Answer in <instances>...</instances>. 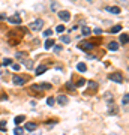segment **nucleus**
<instances>
[{
    "label": "nucleus",
    "instance_id": "f257e3e1",
    "mask_svg": "<svg viewBox=\"0 0 129 135\" xmlns=\"http://www.w3.org/2000/svg\"><path fill=\"white\" fill-rule=\"evenodd\" d=\"M42 26H44V21L41 20V18H38V20H35L33 23H30V24H29V29H30L32 32H36V30L42 29Z\"/></svg>",
    "mask_w": 129,
    "mask_h": 135
},
{
    "label": "nucleus",
    "instance_id": "f03ea898",
    "mask_svg": "<svg viewBox=\"0 0 129 135\" xmlns=\"http://www.w3.org/2000/svg\"><path fill=\"white\" fill-rule=\"evenodd\" d=\"M108 78H110L111 81H114V83H117V84H122V83H123V80H125V78H123V75H122L120 72L110 74V75H108Z\"/></svg>",
    "mask_w": 129,
    "mask_h": 135
},
{
    "label": "nucleus",
    "instance_id": "7ed1b4c3",
    "mask_svg": "<svg viewBox=\"0 0 129 135\" xmlns=\"http://www.w3.org/2000/svg\"><path fill=\"white\" fill-rule=\"evenodd\" d=\"M27 78H29V77H24V75H15V77L12 78V83H14L15 86H23L27 81Z\"/></svg>",
    "mask_w": 129,
    "mask_h": 135
},
{
    "label": "nucleus",
    "instance_id": "20e7f679",
    "mask_svg": "<svg viewBox=\"0 0 129 135\" xmlns=\"http://www.w3.org/2000/svg\"><path fill=\"white\" fill-rule=\"evenodd\" d=\"M57 15H59V18H60L63 23H68L69 20H71V14H69L68 11H60Z\"/></svg>",
    "mask_w": 129,
    "mask_h": 135
},
{
    "label": "nucleus",
    "instance_id": "39448f33",
    "mask_svg": "<svg viewBox=\"0 0 129 135\" xmlns=\"http://www.w3.org/2000/svg\"><path fill=\"white\" fill-rule=\"evenodd\" d=\"M56 101H57V104H59V105H66V104H68V98H66L65 95H59Z\"/></svg>",
    "mask_w": 129,
    "mask_h": 135
},
{
    "label": "nucleus",
    "instance_id": "423d86ee",
    "mask_svg": "<svg viewBox=\"0 0 129 135\" xmlns=\"http://www.w3.org/2000/svg\"><path fill=\"white\" fill-rule=\"evenodd\" d=\"M8 21L11 23V24H21V18L18 17V15H12V17H9Z\"/></svg>",
    "mask_w": 129,
    "mask_h": 135
},
{
    "label": "nucleus",
    "instance_id": "0eeeda50",
    "mask_svg": "<svg viewBox=\"0 0 129 135\" xmlns=\"http://www.w3.org/2000/svg\"><path fill=\"white\" fill-rule=\"evenodd\" d=\"M78 47H80L81 50H84V51H89V50H92V48H93V44H90V42H81Z\"/></svg>",
    "mask_w": 129,
    "mask_h": 135
},
{
    "label": "nucleus",
    "instance_id": "6e6552de",
    "mask_svg": "<svg viewBox=\"0 0 129 135\" xmlns=\"http://www.w3.org/2000/svg\"><path fill=\"white\" fill-rule=\"evenodd\" d=\"M36 128H38V125L35 123V122H29L26 126H24V129L26 131H30V132H33V131H36Z\"/></svg>",
    "mask_w": 129,
    "mask_h": 135
},
{
    "label": "nucleus",
    "instance_id": "1a4fd4ad",
    "mask_svg": "<svg viewBox=\"0 0 129 135\" xmlns=\"http://www.w3.org/2000/svg\"><path fill=\"white\" fill-rule=\"evenodd\" d=\"M107 11L108 12H111V14H120L122 11H120V8H117V6H107Z\"/></svg>",
    "mask_w": 129,
    "mask_h": 135
},
{
    "label": "nucleus",
    "instance_id": "9d476101",
    "mask_svg": "<svg viewBox=\"0 0 129 135\" xmlns=\"http://www.w3.org/2000/svg\"><path fill=\"white\" fill-rule=\"evenodd\" d=\"M45 71H47V66H45V65H41V66H38V68L35 69L36 75H42V74H44Z\"/></svg>",
    "mask_w": 129,
    "mask_h": 135
},
{
    "label": "nucleus",
    "instance_id": "9b49d317",
    "mask_svg": "<svg viewBox=\"0 0 129 135\" xmlns=\"http://www.w3.org/2000/svg\"><path fill=\"white\" fill-rule=\"evenodd\" d=\"M108 50H110V51H117V50H119V44H117V42H110V44H108Z\"/></svg>",
    "mask_w": 129,
    "mask_h": 135
},
{
    "label": "nucleus",
    "instance_id": "f8f14e48",
    "mask_svg": "<svg viewBox=\"0 0 129 135\" xmlns=\"http://www.w3.org/2000/svg\"><path fill=\"white\" fill-rule=\"evenodd\" d=\"M44 47H45V50H50L51 47H54V41H53V38H51V39H47Z\"/></svg>",
    "mask_w": 129,
    "mask_h": 135
},
{
    "label": "nucleus",
    "instance_id": "ddd939ff",
    "mask_svg": "<svg viewBox=\"0 0 129 135\" xmlns=\"http://www.w3.org/2000/svg\"><path fill=\"white\" fill-rule=\"evenodd\" d=\"M14 135H24V129L20 128V126H15L14 128Z\"/></svg>",
    "mask_w": 129,
    "mask_h": 135
},
{
    "label": "nucleus",
    "instance_id": "4468645a",
    "mask_svg": "<svg viewBox=\"0 0 129 135\" xmlns=\"http://www.w3.org/2000/svg\"><path fill=\"white\" fill-rule=\"evenodd\" d=\"M24 120H26V117L24 116H17L15 119H14V123H15V125H20V123H23Z\"/></svg>",
    "mask_w": 129,
    "mask_h": 135
},
{
    "label": "nucleus",
    "instance_id": "2eb2a0df",
    "mask_svg": "<svg viewBox=\"0 0 129 135\" xmlns=\"http://www.w3.org/2000/svg\"><path fill=\"white\" fill-rule=\"evenodd\" d=\"M77 69H78L80 72H86V71H87V66H86L83 62H80V63L77 65Z\"/></svg>",
    "mask_w": 129,
    "mask_h": 135
},
{
    "label": "nucleus",
    "instance_id": "dca6fc26",
    "mask_svg": "<svg viewBox=\"0 0 129 135\" xmlns=\"http://www.w3.org/2000/svg\"><path fill=\"white\" fill-rule=\"evenodd\" d=\"M122 29H123V27H122L120 24H117V26H114L113 29H110V33H119Z\"/></svg>",
    "mask_w": 129,
    "mask_h": 135
},
{
    "label": "nucleus",
    "instance_id": "f3484780",
    "mask_svg": "<svg viewBox=\"0 0 129 135\" xmlns=\"http://www.w3.org/2000/svg\"><path fill=\"white\" fill-rule=\"evenodd\" d=\"M60 41H62V42H63V44H71V38H69V36H65V35H62Z\"/></svg>",
    "mask_w": 129,
    "mask_h": 135
},
{
    "label": "nucleus",
    "instance_id": "a211bd4d",
    "mask_svg": "<svg viewBox=\"0 0 129 135\" xmlns=\"http://www.w3.org/2000/svg\"><path fill=\"white\" fill-rule=\"evenodd\" d=\"M39 87L42 90H50L51 89V84H48V83H42V84H39Z\"/></svg>",
    "mask_w": 129,
    "mask_h": 135
},
{
    "label": "nucleus",
    "instance_id": "6ab92c4d",
    "mask_svg": "<svg viewBox=\"0 0 129 135\" xmlns=\"http://www.w3.org/2000/svg\"><path fill=\"white\" fill-rule=\"evenodd\" d=\"M119 41H120L122 44H126V42H128V35H126V33L120 35V39H119Z\"/></svg>",
    "mask_w": 129,
    "mask_h": 135
},
{
    "label": "nucleus",
    "instance_id": "aec40b11",
    "mask_svg": "<svg viewBox=\"0 0 129 135\" xmlns=\"http://www.w3.org/2000/svg\"><path fill=\"white\" fill-rule=\"evenodd\" d=\"M65 29H66V27L63 26V24H59V26L56 27V32H57V33H63V32H65Z\"/></svg>",
    "mask_w": 129,
    "mask_h": 135
},
{
    "label": "nucleus",
    "instance_id": "412c9836",
    "mask_svg": "<svg viewBox=\"0 0 129 135\" xmlns=\"http://www.w3.org/2000/svg\"><path fill=\"white\" fill-rule=\"evenodd\" d=\"M128 101H129V95L128 93H125V96H123V99H122V104H123V105H128Z\"/></svg>",
    "mask_w": 129,
    "mask_h": 135
},
{
    "label": "nucleus",
    "instance_id": "4be33fe9",
    "mask_svg": "<svg viewBox=\"0 0 129 135\" xmlns=\"http://www.w3.org/2000/svg\"><path fill=\"white\" fill-rule=\"evenodd\" d=\"M90 33H92V30H90V29H89V27H86V26H84V27H83V35H90Z\"/></svg>",
    "mask_w": 129,
    "mask_h": 135
},
{
    "label": "nucleus",
    "instance_id": "5701e85b",
    "mask_svg": "<svg viewBox=\"0 0 129 135\" xmlns=\"http://www.w3.org/2000/svg\"><path fill=\"white\" fill-rule=\"evenodd\" d=\"M47 104H48L50 107H53V105L56 104V99H54V98H48V99H47Z\"/></svg>",
    "mask_w": 129,
    "mask_h": 135
},
{
    "label": "nucleus",
    "instance_id": "b1692460",
    "mask_svg": "<svg viewBox=\"0 0 129 135\" xmlns=\"http://www.w3.org/2000/svg\"><path fill=\"white\" fill-rule=\"evenodd\" d=\"M87 86H89V87H92V89H96V87H98V84H96L95 81H89V83H87Z\"/></svg>",
    "mask_w": 129,
    "mask_h": 135
},
{
    "label": "nucleus",
    "instance_id": "393cba45",
    "mask_svg": "<svg viewBox=\"0 0 129 135\" xmlns=\"http://www.w3.org/2000/svg\"><path fill=\"white\" fill-rule=\"evenodd\" d=\"M39 89H41V87H39L38 84H33V86L30 87V90H32V92H35V93H36V92H39Z\"/></svg>",
    "mask_w": 129,
    "mask_h": 135
},
{
    "label": "nucleus",
    "instance_id": "a878e982",
    "mask_svg": "<svg viewBox=\"0 0 129 135\" xmlns=\"http://www.w3.org/2000/svg\"><path fill=\"white\" fill-rule=\"evenodd\" d=\"M66 87H68V90H75V86L69 81V83H66Z\"/></svg>",
    "mask_w": 129,
    "mask_h": 135
},
{
    "label": "nucleus",
    "instance_id": "bb28decb",
    "mask_svg": "<svg viewBox=\"0 0 129 135\" xmlns=\"http://www.w3.org/2000/svg\"><path fill=\"white\" fill-rule=\"evenodd\" d=\"M44 36H45V38H48V36H53V30H45V32H44Z\"/></svg>",
    "mask_w": 129,
    "mask_h": 135
},
{
    "label": "nucleus",
    "instance_id": "cd10ccee",
    "mask_svg": "<svg viewBox=\"0 0 129 135\" xmlns=\"http://www.w3.org/2000/svg\"><path fill=\"white\" fill-rule=\"evenodd\" d=\"M84 84H86V80H80V81L77 83V86H78V87H83Z\"/></svg>",
    "mask_w": 129,
    "mask_h": 135
},
{
    "label": "nucleus",
    "instance_id": "c85d7f7f",
    "mask_svg": "<svg viewBox=\"0 0 129 135\" xmlns=\"http://www.w3.org/2000/svg\"><path fill=\"white\" fill-rule=\"evenodd\" d=\"M11 63H12L11 59H3V65H5V66H6V65H11Z\"/></svg>",
    "mask_w": 129,
    "mask_h": 135
},
{
    "label": "nucleus",
    "instance_id": "c756f323",
    "mask_svg": "<svg viewBox=\"0 0 129 135\" xmlns=\"http://www.w3.org/2000/svg\"><path fill=\"white\" fill-rule=\"evenodd\" d=\"M26 66H27V69H32V68H33V65H32L30 60H27V62H26Z\"/></svg>",
    "mask_w": 129,
    "mask_h": 135
},
{
    "label": "nucleus",
    "instance_id": "7c9ffc66",
    "mask_svg": "<svg viewBox=\"0 0 129 135\" xmlns=\"http://www.w3.org/2000/svg\"><path fill=\"white\" fill-rule=\"evenodd\" d=\"M93 33H95V35H101V33H102V29H95Z\"/></svg>",
    "mask_w": 129,
    "mask_h": 135
},
{
    "label": "nucleus",
    "instance_id": "2f4dec72",
    "mask_svg": "<svg viewBox=\"0 0 129 135\" xmlns=\"http://www.w3.org/2000/svg\"><path fill=\"white\" fill-rule=\"evenodd\" d=\"M56 9H57V3H56V2H53V3H51V11H56Z\"/></svg>",
    "mask_w": 129,
    "mask_h": 135
},
{
    "label": "nucleus",
    "instance_id": "473e14b6",
    "mask_svg": "<svg viewBox=\"0 0 129 135\" xmlns=\"http://www.w3.org/2000/svg\"><path fill=\"white\" fill-rule=\"evenodd\" d=\"M54 51H56V53H60V51H62V47H60V45L54 47Z\"/></svg>",
    "mask_w": 129,
    "mask_h": 135
},
{
    "label": "nucleus",
    "instance_id": "72a5a7b5",
    "mask_svg": "<svg viewBox=\"0 0 129 135\" xmlns=\"http://www.w3.org/2000/svg\"><path fill=\"white\" fill-rule=\"evenodd\" d=\"M6 123H5V122H3V123H0V129H2V131H6Z\"/></svg>",
    "mask_w": 129,
    "mask_h": 135
},
{
    "label": "nucleus",
    "instance_id": "f704fd0d",
    "mask_svg": "<svg viewBox=\"0 0 129 135\" xmlns=\"http://www.w3.org/2000/svg\"><path fill=\"white\" fill-rule=\"evenodd\" d=\"M12 69L14 71H20V65H12Z\"/></svg>",
    "mask_w": 129,
    "mask_h": 135
},
{
    "label": "nucleus",
    "instance_id": "c9c22d12",
    "mask_svg": "<svg viewBox=\"0 0 129 135\" xmlns=\"http://www.w3.org/2000/svg\"><path fill=\"white\" fill-rule=\"evenodd\" d=\"M5 18H6V15H5V14H0V20H5Z\"/></svg>",
    "mask_w": 129,
    "mask_h": 135
},
{
    "label": "nucleus",
    "instance_id": "e433bc0d",
    "mask_svg": "<svg viewBox=\"0 0 129 135\" xmlns=\"http://www.w3.org/2000/svg\"><path fill=\"white\" fill-rule=\"evenodd\" d=\"M32 135H41V132H33Z\"/></svg>",
    "mask_w": 129,
    "mask_h": 135
},
{
    "label": "nucleus",
    "instance_id": "4c0bfd02",
    "mask_svg": "<svg viewBox=\"0 0 129 135\" xmlns=\"http://www.w3.org/2000/svg\"><path fill=\"white\" fill-rule=\"evenodd\" d=\"M89 2H90V0H89Z\"/></svg>",
    "mask_w": 129,
    "mask_h": 135
},
{
    "label": "nucleus",
    "instance_id": "58836bf2",
    "mask_svg": "<svg viewBox=\"0 0 129 135\" xmlns=\"http://www.w3.org/2000/svg\"><path fill=\"white\" fill-rule=\"evenodd\" d=\"M0 65H2V63H0Z\"/></svg>",
    "mask_w": 129,
    "mask_h": 135
}]
</instances>
